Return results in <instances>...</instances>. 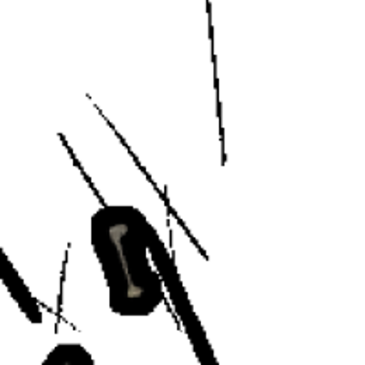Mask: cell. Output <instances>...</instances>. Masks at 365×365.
Segmentation results:
<instances>
[{
  "mask_svg": "<svg viewBox=\"0 0 365 365\" xmlns=\"http://www.w3.org/2000/svg\"><path fill=\"white\" fill-rule=\"evenodd\" d=\"M0 279L4 282L6 287H8L9 294L13 296L15 302H17V305L21 307V311L24 312L26 318H28L31 324H41V309H38L37 302L34 299V296H31L29 289L26 287V283L22 282V278L19 276L17 270H15V267L11 265V262H9L8 256L4 254L2 247H0Z\"/></svg>",
  "mask_w": 365,
  "mask_h": 365,
  "instance_id": "cell-3",
  "label": "cell"
},
{
  "mask_svg": "<svg viewBox=\"0 0 365 365\" xmlns=\"http://www.w3.org/2000/svg\"><path fill=\"white\" fill-rule=\"evenodd\" d=\"M155 230L132 205H106L90 220V243L108 289L110 309L123 318L154 314L165 302V285L150 259Z\"/></svg>",
  "mask_w": 365,
  "mask_h": 365,
  "instance_id": "cell-1",
  "label": "cell"
},
{
  "mask_svg": "<svg viewBox=\"0 0 365 365\" xmlns=\"http://www.w3.org/2000/svg\"><path fill=\"white\" fill-rule=\"evenodd\" d=\"M150 256H154L155 267L159 270L163 285H168V291H170V296L174 299L175 307H178L182 324L187 327V334L190 338L192 345H194V351L197 354V358H200L201 365H217L214 353H212L210 345L207 341V336H205V331L201 329L200 319L195 318L194 311H192V305L188 303L187 292L182 289L174 262H172L170 254H168V250H166L165 243H163L158 232H155V236L150 241Z\"/></svg>",
  "mask_w": 365,
  "mask_h": 365,
  "instance_id": "cell-2",
  "label": "cell"
},
{
  "mask_svg": "<svg viewBox=\"0 0 365 365\" xmlns=\"http://www.w3.org/2000/svg\"><path fill=\"white\" fill-rule=\"evenodd\" d=\"M41 365H96V358L81 344H57Z\"/></svg>",
  "mask_w": 365,
  "mask_h": 365,
  "instance_id": "cell-4",
  "label": "cell"
}]
</instances>
